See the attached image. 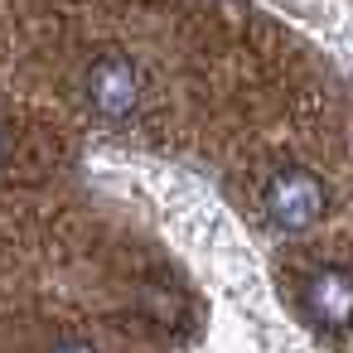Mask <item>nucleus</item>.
Listing matches in <instances>:
<instances>
[{
  "label": "nucleus",
  "mask_w": 353,
  "mask_h": 353,
  "mask_svg": "<svg viewBox=\"0 0 353 353\" xmlns=\"http://www.w3.org/2000/svg\"><path fill=\"white\" fill-rule=\"evenodd\" d=\"M54 353H97V348L83 343V339H63V343H54Z\"/></svg>",
  "instance_id": "20e7f679"
},
{
  "label": "nucleus",
  "mask_w": 353,
  "mask_h": 353,
  "mask_svg": "<svg viewBox=\"0 0 353 353\" xmlns=\"http://www.w3.org/2000/svg\"><path fill=\"white\" fill-rule=\"evenodd\" d=\"M83 88H88V107L102 121H126L141 102V73L126 54H97Z\"/></svg>",
  "instance_id": "7ed1b4c3"
},
{
  "label": "nucleus",
  "mask_w": 353,
  "mask_h": 353,
  "mask_svg": "<svg viewBox=\"0 0 353 353\" xmlns=\"http://www.w3.org/2000/svg\"><path fill=\"white\" fill-rule=\"evenodd\" d=\"M261 208H266V218H271L281 232H310V228L329 213V194H324V184H319L314 170L285 165V170H276V174L266 179Z\"/></svg>",
  "instance_id": "f257e3e1"
},
{
  "label": "nucleus",
  "mask_w": 353,
  "mask_h": 353,
  "mask_svg": "<svg viewBox=\"0 0 353 353\" xmlns=\"http://www.w3.org/2000/svg\"><path fill=\"white\" fill-rule=\"evenodd\" d=\"M0 160H6V136H0Z\"/></svg>",
  "instance_id": "39448f33"
},
{
  "label": "nucleus",
  "mask_w": 353,
  "mask_h": 353,
  "mask_svg": "<svg viewBox=\"0 0 353 353\" xmlns=\"http://www.w3.org/2000/svg\"><path fill=\"white\" fill-rule=\"evenodd\" d=\"M300 310L310 314L314 329L348 334L353 329V271L348 266H314L300 281Z\"/></svg>",
  "instance_id": "f03ea898"
}]
</instances>
